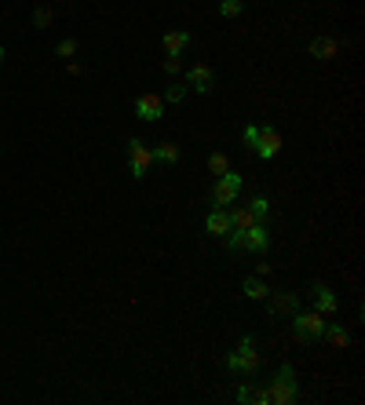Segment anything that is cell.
I'll return each mask as SVG.
<instances>
[{
  "label": "cell",
  "instance_id": "13",
  "mask_svg": "<svg viewBox=\"0 0 365 405\" xmlns=\"http://www.w3.org/2000/svg\"><path fill=\"white\" fill-rule=\"evenodd\" d=\"M321 340H325L332 351H347V343H350V332L343 325H336V322H325V332H321Z\"/></svg>",
  "mask_w": 365,
  "mask_h": 405
},
{
  "label": "cell",
  "instance_id": "9",
  "mask_svg": "<svg viewBox=\"0 0 365 405\" xmlns=\"http://www.w3.org/2000/svg\"><path fill=\"white\" fill-rule=\"evenodd\" d=\"M135 113H139V117H143V121H161L164 117V95H139L135 99Z\"/></svg>",
  "mask_w": 365,
  "mask_h": 405
},
{
  "label": "cell",
  "instance_id": "1",
  "mask_svg": "<svg viewBox=\"0 0 365 405\" xmlns=\"http://www.w3.org/2000/svg\"><path fill=\"white\" fill-rule=\"evenodd\" d=\"M227 249L230 252H266L271 249V230L263 223H252L248 230H234L227 238Z\"/></svg>",
  "mask_w": 365,
  "mask_h": 405
},
{
  "label": "cell",
  "instance_id": "26",
  "mask_svg": "<svg viewBox=\"0 0 365 405\" xmlns=\"http://www.w3.org/2000/svg\"><path fill=\"white\" fill-rule=\"evenodd\" d=\"M179 55H168V59H164V74H179Z\"/></svg>",
  "mask_w": 365,
  "mask_h": 405
},
{
  "label": "cell",
  "instance_id": "2",
  "mask_svg": "<svg viewBox=\"0 0 365 405\" xmlns=\"http://www.w3.org/2000/svg\"><path fill=\"white\" fill-rule=\"evenodd\" d=\"M227 369L237 372V376H256L260 372V354H256V340L245 336L241 343H237V351L227 358Z\"/></svg>",
  "mask_w": 365,
  "mask_h": 405
},
{
  "label": "cell",
  "instance_id": "23",
  "mask_svg": "<svg viewBox=\"0 0 365 405\" xmlns=\"http://www.w3.org/2000/svg\"><path fill=\"white\" fill-rule=\"evenodd\" d=\"M55 51H59V59H74V55L80 51V44H77V40H74V37H66V40H62V44H59V48H55Z\"/></svg>",
  "mask_w": 365,
  "mask_h": 405
},
{
  "label": "cell",
  "instance_id": "22",
  "mask_svg": "<svg viewBox=\"0 0 365 405\" xmlns=\"http://www.w3.org/2000/svg\"><path fill=\"white\" fill-rule=\"evenodd\" d=\"M252 215H256V223H263L266 220V212H271V201H266V197H252Z\"/></svg>",
  "mask_w": 365,
  "mask_h": 405
},
{
  "label": "cell",
  "instance_id": "24",
  "mask_svg": "<svg viewBox=\"0 0 365 405\" xmlns=\"http://www.w3.org/2000/svg\"><path fill=\"white\" fill-rule=\"evenodd\" d=\"M51 19H55V11H51V8H37V11H33V26H37V30H44Z\"/></svg>",
  "mask_w": 365,
  "mask_h": 405
},
{
  "label": "cell",
  "instance_id": "18",
  "mask_svg": "<svg viewBox=\"0 0 365 405\" xmlns=\"http://www.w3.org/2000/svg\"><path fill=\"white\" fill-rule=\"evenodd\" d=\"M241 292H245L248 299H266V296H271V288H266V285H263L260 278H245Z\"/></svg>",
  "mask_w": 365,
  "mask_h": 405
},
{
  "label": "cell",
  "instance_id": "21",
  "mask_svg": "<svg viewBox=\"0 0 365 405\" xmlns=\"http://www.w3.org/2000/svg\"><path fill=\"white\" fill-rule=\"evenodd\" d=\"M219 15L223 19H237L241 15V0H219Z\"/></svg>",
  "mask_w": 365,
  "mask_h": 405
},
{
  "label": "cell",
  "instance_id": "3",
  "mask_svg": "<svg viewBox=\"0 0 365 405\" xmlns=\"http://www.w3.org/2000/svg\"><path fill=\"white\" fill-rule=\"evenodd\" d=\"M292 332H296V340L300 343H314L321 340V332H325V314H318V311H307V314H292Z\"/></svg>",
  "mask_w": 365,
  "mask_h": 405
},
{
  "label": "cell",
  "instance_id": "16",
  "mask_svg": "<svg viewBox=\"0 0 365 405\" xmlns=\"http://www.w3.org/2000/svg\"><path fill=\"white\" fill-rule=\"evenodd\" d=\"M227 220H230V230H248L256 223V215H252V208H234V212H227Z\"/></svg>",
  "mask_w": 365,
  "mask_h": 405
},
{
  "label": "cell",
  "instance_id": "25",
  "mask_svg": "<svg viewBox=\"0 0 365 405\" xmlns=\"http://www.w3.org/2000/svg\"><path fill=\"white\" fill-rule=\"evenodd\" d=\"M187 99V84H168V103H182Z\"/></svg>",
  "mask_w": 365,
  "mask_h": 405
},
{
  "label": "cell",
  "instance_id": "14",
  "mask_svg": "<svg viewBox=\"0 0 365 405\" xmlns=\"http://www.w3.org/2000/svg\"><path fill=\"white\" fill-rule=\"evenodd\" d=\"M205 230L208 234H230V220H227V208H212L205 215Z\"/></svg>",
  "mask_w": 365,
  "mask_h": 405
},
{
  "label": "cell",
  "instance_id": "20",
  "mask_svg": "<svg viewBox=\"0 0 365 405\" xmlns=\"http://www.w3.org/2000/svg\"><path fill=\"white\" fill-rule=\"evenodd\" d=\"M208 172H212V176H223V172H230L227 154H212V157H208Z\"/></svg>",
  "mask_w": 365,
  "mask_h": 405
},
{
  "label": "cell",
  "instance_id": "5",
  "mask_svg": "<svg viewBox=\"0 0 365 405\" xmlns=\"http://www.w3.org/2000/svg\"><path fill=\"white\" fill-rule=\"evenodd\" d=\"M252 150H256V157H263V161H271V157L282 154V132H278L274 124H263L256 132V142H252Z\"/></svg>",
  "mask_w": 365,
  "mask_h": 405
},
{
  "label": "cell",
  "instance_id": "4",
  "mask_svg": "<svg viewBox=\"0 0 365 405\" xmlns=\"http://www.w3.org/2000/svg\"><path fill=\"white\" fill-rule=\"evenodd\" d=\"M266 390H271V402H278V405L296 402V398H300V390H296V372H292V365H282V369H278Z\"/></svg>",
  "mask_w": 365,
  "mask_h": 405
},
{
  "label": "cell",
  "instance_id": "8",
  "mask_svg": "<svg viewBox=\"0 0 365 405\" xmlns=\"http://www.w3.org/2000/svg\"><path fill=\"white\" fill-rule=\"evenodd\" d=\"M187 88H194V92H201V95H208L216 88V74L208 69L205 63H198V66H190L187 69Z\"/></svg>",
  "mask_w": 365,
  "mask_h": 405
},
{
  "label": "cell",
  "instance_id": "11",
  "mask_svg": "<svg viewBox=\"0 0 365 405\" xmlns=\"http://www.w3.org/2000/svg\"><path fill=\"white\" fill-rule=\"evenodd\" d=\"M266 307H271V314H296L300 311V296L296 292H271L266 296Z\"/></svg>",
  "mask_w": 365,
  "mask_h": 405
},
{
  "label": "cell",
  "instance_id": "15",
  "mask_svg": "<svg viewBox=\"0 0 365 405\" xmlns=\"http://www.w3.org/2000/svg\"><path fill=\"white\" fill-rule=\"evenodd\" d=\"M187 44H190V33H182V30H168L164 33V51L168 55H182Z\"/></svg>",
  "mask_w": 365,
  "mask_h": 405
},
{
  "label": "cell",
  "instance_id": "19",
  "mask_svg": "<svg viewBox=\"0 0 365 405\" xmlns=\"http://www.w3.org/2000/svg\"><path fill=\"white\" fill-rule=\"evenodd\" d=\"M153 161H161V165H176V161H179V147H176V142H161V147L153 150Z\"/></svg>",
  "mask_w": 365,
  "mask_h": 405
},
{
  "label": "cell",
  "instance_id": "12",
  "mask_svg": "<svg viewBox=\"0 0 365 405\" xmlns=\"http://www.w3.org/2000/svg\"><path fill=\"white\" fill-rule=\"evenodd\" d=\"M307 51H311L314 59H336V55H340V40H332V37H314L311 44H307Z\"/></svg>",
  "mask_w": 365,
  "mask_h": 405
},
{
  "label": "cell",
  "instance_id": "28",
  "mask_svg": "<svg viewBox=\"0 0 365 405\" xmlns=\"http://www.w3.org/2000/svg\"><path fill=\"white\" fill-rule=\"evenodd\" d=\"M0 63H4V48H0Z\"/></svg>",
  "mask_w": 365,
  "mask_h": 405
},
{
  "label": "cell",
  "instance_id": "10",
  "mask_svg": "<svg viewBox=\"0 0 365 405\" xmlns=\"http://www.w3.org/2000/svg\"><path fill=\"white\" fill-rule=\"evenodd\" d=\"M311 296H314V311H318V314H325V317H332V314H336V307H340L336 292H332L329 285H321V281L311 288Z\"/></svg>",
  "mask_w": 365,
  "mask_h": 405
},
{
  "label": "cell",
  "instance_id": "27",
  "mask_svg": "<svg viewBox=\"0 0 365 405\" xmlns=\"http://www.w3.org/2000/svg\"><path fill=\"white\" fill-rule=\"evenodd\" d=\"M256 132H260L256 124H248V128H245V142H248V147H252V142H256Z\"/></svg>",
  "mask_w": 365,
  "mask_h": 405
},
{
  "label": "cell",
  "instance_id": "7",
  "mask_svg": "<svg viewBox=\"0 0 365 405\" xmlns=\"http://www.w3.org/2000/svg\"><path fill=\"white\" fill-rule=\"evenodd\" d=\"M128 165H132V176L143 179L150 176V165H153V150H146L139 139H128Z\"/></svg>",
  "mask_w": 365,
  "mask_h": 405
},
{
  "label": "cell",
  "instance_id": "6",
  "mask_svg": "<svg viewBox=\"0 0 365 405\" xmlns=\"http://www.w3.org/2000/svg\"><path fill=\"white\" fill-rule=\"evenodd\" d=\"M237 190H241V176H234V172H223V176L216 179V186H212V205H216V208L234 205Z\"/></svg>",
  "mask_w": 365,
  "mask_h": 405
},
{
  "label": "cell",
  "instance_id": "17",
  "mask_svg": "<svg viewBox=\"0 0 365 405\" xmlns=\"http://www.w3.org/2000/svg\"><path fill=\"white\" fill-rule=\"evenodd\" d=\"M237 402H256V405H266V402H271V390H263V387H241V390H237Z\"/></svg>",
  "mask_w": 365,
  "mask_h": 405
}]
</instances>
